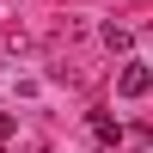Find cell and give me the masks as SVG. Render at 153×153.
<instances>
[{"label":"cell","mask_w":153,"mask_h":153,"mask_svg":"<svg viewBox=\"0 0 153 153\" xmlns=\"http://www.w3.org/2000/svg\"><path fill=\"white\" fill-rule=\"evenodd\" d=\"M92 141H98V147H117V141H123V129L104 117V110H92Z\"/></svg>","instance_id":"3957f363"},{"label":"cell","mask_w":153,"mask_h":153,"mask_svg":"<svg viewBox=\"0 0 153 153\" xmlns=\"http://www.w3.org/2000/svg\"><path fill=\"white\" fill-rule=\"evenodd\" d=\"M98 37H104V49H110V55H129V49H135V31H129V25H104Z\"/></svg>","instance_id":"7a4b0ae2"},{"label":"cell","mask_w":153,"mask_h":153,"mask_svg":"<svg viewBox=\"0 0 153 153\" xmlns=\"http://www.w3.org/2000/svg\"><path fill=\"white\" fill-rule=\"evenodd\" d=\"M12 129H19V123H12V117H0V141H6V135H12Z\"/></svg>","instance_id":"277c9868"},{"label":"cell","mask_w":153,"mask_h":153,"mask_svg":"<svg viewBox=\"0 0 153 153\" xmlns=\"http://www.w3.org/2000/svg\"><path fill=\"white\" fill-rule=\"evenodd\" d=\"M135 153H153V135H141V147H135Z\"/></svg>","instance_id":"5b68a950"},{"label":"cell","mask_w":153,"mask_h":153,"mask_svg":"<svg viewBox=\"0 0 153 153\" xmlns=\"http://www.w3.org/2000/svg\"><path fill=\"white\" fill-rule=\"evenodd\" d=\"M117 92H123V98H147V92H153V74L141 68V61H129V68L117 74Z\"/></svg>","instance_id":"6da1fadb"}]
</instances>
